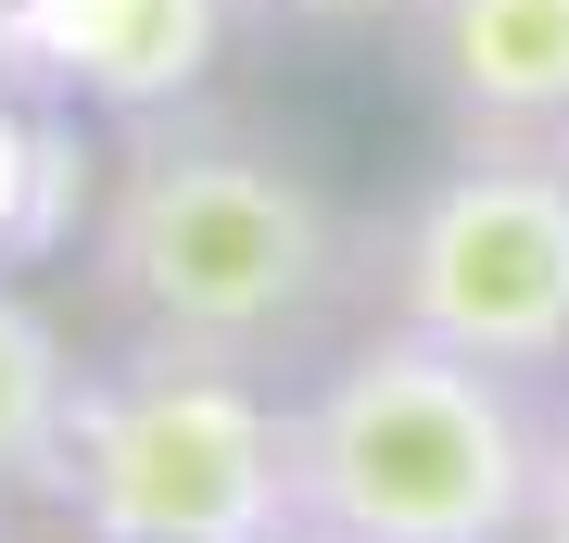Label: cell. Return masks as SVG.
<instances>
[{"label":"cell","instance_id":"6da1fadb","mask_svg":"<svg viewBox=\"0 0 569 543\" xmlns=\"http://www.w3.org/2000/svg\"><path fill=\"white\" fill-rule=\"evenodd\" d=\"M89 279L140 342L279 366L355 291V228L279 140L228 114H140L89 215Z\"/></svg>","mask_w":569,"mask_h":543},{"label":"cell","instance_id":"7a4b0ae2","mask_svg":"<svg viewBox=\"0 0 569 543\" xmlns=\"http://www.w3.org/2000/svg\"><path fill=\"white\" fill-rule=\"evenodd\" d=\"M545 404L430 329H367L291 392V519L342 543H531Z\"/></svg>","mask_w":569,"mask_h":543},{"label":"cell","instance_id":"3957f363","mask_svg":"<svg viewBox=\"0 0 569 543\" xmlns=\"http://www.w3.org/2000/svg\"><path fill=\"white\" fill-rule=\"evenodd\" d=\"M51 493L89 543H266L291 519V404L266 366L140 342L127 366H77Z\"/></svg>","mask_w":569,"mask_h":543},{"label":"cell","instance_id":"277c9868","mask_svg":"<svg viewBox=\"0 0 569 543\" xmlns=\"http://www.w3.org/2000/svg\"><path fill=\"white\" fill-rule=\"evenodd\" d=\"M380 316L519 380L569 366V152L456 140L380 241Z\"/></svg>","mask_w":569,"mask_h":543},{"label":"cell","instance_id":"5b68a950","mask_svg":"<svg viewBox=\"0 0 569 543\" xmlns=\"http://www.w3.org/2000/svg\"><path fill=\"white\" fill-rule=\"evenodd\" d=\"M228 63V0H0V77L89 114H178Z\"/></svg>","mask_w":569,"mask_h":543},{"label":"cell","instance_id":"8992f818","mask_svg":"<svg viewBox=\"0 0 569 543\" xmlns=\"http://www.w3.org/2000/svg\"><path fill=\"white\" fill-rule=\"evenodd\" d=\"M406 51L456 140L569 152V0H406Z\"/></svg>","mask_w":569,"mask_h":543},{"label":"cell","instance_id":"52a82bcc","mask_svg":"<svg viewBox=\"0 0 569 543\" xmlns=\"http://www.w3.org/2000/svg\"><path fill=\"white\" fill-rule=\"evenodd\" d=\"M63 404H77V354H63L51 303L0 279V493L51 481V455H63Z\"/></svg>","mask_w":569,"mask_h":543},{"label":"cell","instance_id":"ba28073f","mask_svg":"<svg viewBox=\"0 0 569 543\" xmlns=\"http://www.w3.org/2000/svg\"><path fill=\"white\" fill-rule=\"evenodd\" d=\"M63 164H77V140H63L51 114H13V101H0V265L63 241Z\"/></svg>","mask_w":569,"mask_h":543},{"label":"cell","instance_id":"9c48e42d","mask_svg":"<svg viewBox=\"0 0 569 543\" xmlns=\"http://www.w3.org/2000/svg\"><path fill=\"white\" fill-rule=\"evenodd\" d=\"M531 543H569V404H545V467H531Z\"/></svg>","mask_w":569,"mask_h":543},{"label":"cell","instance_id":"30bf717a","mask_svg":"<svg viewBox=\"0 0 569 543\" xmlns=\"http://www.w3.org/2000/svg\"><path fill=\"white\" fill-rule=\"evenodd\" d=\"M279 13H305V26H355V13H406V0H279Z\"/></svg>","mask_w":569,"mask_h":543},{"label":"cell","instance_id":"8fae6325","mask_svg":"<svg viewBox=\"0 0 569 543\" xmlns=\"http://www.w3.org/2000/svg\"><path fill=\"white\" fill-rule=\"evenodd\" d=\"M266 543H342V531H317V519H279V531H266Z\"/></svg>","mask_w":569,"mask_h":543},{"label":"cell","instance_id":"7c38bea8","mask_svg":"<svg viewBox=\"0 0 569 543\" xmlns=\"http://www.w3.org/2000/svg\"><path fill=\"white\" fill-rule=\"evenodd\" d=\"M0 543H13V531H0Z\"/></svg>","mask_w":569,"mask_h":543}]
</instances>
